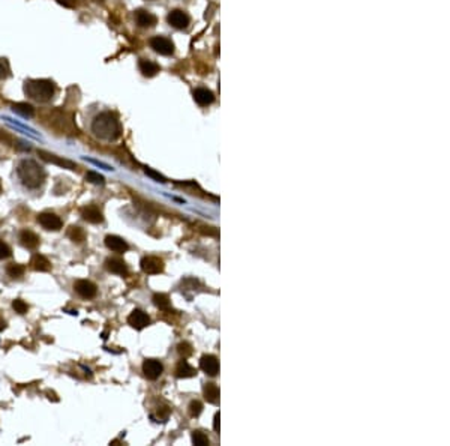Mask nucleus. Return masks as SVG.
Instances as JSON below:
<instances>
[{
  "mask_svg": "<svg viewBox=\"0 0 450 446\" xmlns=\"http://www.w3.org/2000/svg\"><path fill=\"white\" fill-rule=\"evenodd\" d=\"M92 132L95 137H98L101 140L116 141L122 134V125L114 113L101 112L92 121Z\"/></svg>",
  "mask_w": 450,
  "mask_h": 446,
  "instance_id": "1",
  "label": "nucleus"
},
{
  "mask_svg": "<svg viewBox=\"0 0 450 446\" xmlns=\"http://www.w3.org/2000/svg\"><path fill=\"white\" fill-rule=\"evenodd\" d=\"M17 175L21 184L29 190L39 188L45 181L44 169L33 159H23L17 167Z\"/></svg>",
  "mask_w": 450,
  "mask_h": 446,
  "instance_id": "2",
  "label": "nucleus"
},
{
  "mask_svg": "<svg viewBox=\"0 0 450 446\" xmlns=\"http://www.w3.org/2000/svg\"><path fill=\"white\" fill-rule=\"evenodd\" d=\"M24 93L36 102H48L56 93V86L51 80H27L24 83Z\"/></svg>",
  "mask_w": 450,
  "mask_h": 446,
  "instance_id": "3",
  "label": "nucleus"
},
{
  "mask_svg": "<svg viewBox=\"0 0 450 446\" xmlns=\"http://www.w3.org/2000/svg\"><path fill=\"white\" fill-rule=\"evenodd\" d=\"M150 48L162 56H170L174 53V44L171 42V39L165 38V36H153L150 41Z\"/></svg>",
  "mask_w": 450,
  "mask_h": 446,
  "instance_id": "4",
  "label": "nucleus"
},
{
  "mask_svg": "<svg viewBox=\"0 0 450 446\" xmlns=\"http://www.w3.org/2000/svg\"><path fill=\"white\" fill-rule=\"evenodd\" d=\"M140 264H141L143 272H146L149 275H156L164 270V261L159 257H153V255L143 257Z\"/></svg>",
  "mask_w": 450,
  "mask_h": 446,
  "instance_id": "5",
  "label": "nucleus"
},
{
  "mask_svg": "<svg viewBox=\"0 0 450 446\" xmlns=\"http://www.w3.org/2000/svg\"><path fill=\"white\" fill-rule=\"evenodd\" d=\"M167 21H168V24L171 27L182 30V29H186L189 26L191 18H189V15L186 12H183L180 9H174V11H171L168 14Z\"/></svg>",
  "mask_w": 450,
  "mask_h": 446,
  "instance_id": "6",
  "label": "nucleus"
},
{
  "mask_svg": "<svg viewBox=\"0 0 450 446\" xmlns=\"http://www.w3.org/2000/svg\"><path fill=\"white\" fill-rule=\"evenodd\" d=\"M38 222L45 229V230H51V232H59L63 226L62 219L57 216L56 213L51 212H44L38 215Z\"/></svg>",
  "mask_w": 450,
  "mask_h": 446,
  "instance_id": "7",
  "label": "nucleus"
},
{
  "mask_svg": "<svg viewBox=\"0 0 450 446\" xmlns=\"http://www.w3.org/2000/svg\"><path fill=\"white\" fill-rule=\"evenodd\" d=\"M74 289L84 299H93L96 296V293H98V287L92 281H89V280H78V281H75Z\"/></svg>",
  "mask_w": 450,
  "mask_h": 446,
  "instance_id": "8",
  "label": "nucleus"
},
{
  "mask_svg": "<svg viewBox=\"0 0 450 446\" xmlns=\"http://www.w3.org/2000/svg\"><path fill=\"white\" fill-rule=\"evenodd\" d=\"M164 367L158 359H146L143 362V373L149 380H156L162 374Z\"/></svg>",
  "mask_w": 450,
  "mask_h": 446,
  "instance_id": "9",
  "label": "nucleus"
},
{
  "mask_svg": "<svg viewBox=\"0 0 450 446\" xmlns=\"http://www.w3.org/2000/svg\"><path fill=\"white\" fill-rule=\"evenodd\" d=\"M81 218L90 224H101L104 221V215L101 212V209L95 204H90V206H86L83 210H81Z\"/></svg>",
  "mask_w": 450,
  "mask_h": 446,
  "instance_id": "10",
  "label": "nucleus"
},
{
  "mask_svg": "<svg viewBox=\"0 0 450 446\" xmlns=\"http://www.w3.org/2000/svg\"><path fill=\"white\" fill-rule=\"evenodd\" d=\"M200 368L210 377H215L219 373V362L212 355H204L200 361Z\"/></svg>",
  "mask_w": 450,
  "mask_h": 446,
  "instance_id": "11",
  "label": "nucleus"
},
{
  "mask_svg": "<svg viewBox=\"0 0 450 446\" xmlns=\"http://www.w3.org/2000/svg\"><path fill=\"white\" fill-rule=\"evenodd\" d=\"M128 323H129L134 329L141 330V329H144L146 326L150 324V317H149L144 311H141V310H134V311L129 314V317H128Z\"/></svg>",
  "mask_w": 450,
  "mask_h": 446,
  "instance_id": "12",
  "label": "nucleus"
},
{
  "mask_svg": "<svg viewBox=\"0 0 450 446\" xmlns=\"http://www.w3.org/2000/svg\"><path fill=\"white\" fill-rule=\"evenodd\" d=\"M18 241H20V244H21L24 248H27V250H35V248H38V247H39V242H41L39 236L35 235V233L30 232V230H21V232H20V236H18Z\"/></svg>",
  "mask_w": 450,
  "mask_h": 446,
  "instance_id": "13",
  "label": "nucleus"
},
{
  "mask_svg": "<svg viewBox=\"0 0 450 446\" xmlns=\"http://www.w3.org/2000/svg\"><path fill=\"white\" fill-rule=\"evenodd\" d=\"M105 269L108 272H111V273H116V275H122V276L128 275L126 263L122 258H117V257H110V258L105 260Z\"/></svg>",
  "mask_w": 450,
  "mask_h": 446,
  "instance_id": "14",
  "label": "nucleus"
},
{
  "mask_svg": "<svg viewBox=\"0 0 450 446\" xmlns=\"http://www.w3.org/2000/svg\"><path fill=\"white\" fill-rule=\"evenodd\" d=\"M192 96L195 99V102L201 107H206V105H210L213 101H215V95L206 89V87H198L192 92Z\"/></svg>",
  "mask_w": 450,
  "mask_h": 446,
  "instance_id": "15",
  "label": "nucleus"
},
{
  "mask_svg": "<svg viewBox=\"0 0 450 446\" xmlns=\"http://www.w3.org/2000/svg\"><path fill=\"white\" fill-rule=\"evenodd\" d=\"M135 23L140 27H153L156 24V17L146 9H138L135 11Z\"/></svg>",
  "mask_w": 450,
  "mask_h": 446,
  "instance_id": "16",
  "label": "nucleus"
},
{
  "mask_svg": "<svg viewBox=\"0 0 450 446\" xmlns=\"http://www.w3.org/2000/svg\"><path fill=\"white\" fill-rule=\"evenodd\" d=\"M105 245L108 250H111L114 253H125L129 250V245L126 244V241L122 239L120 236H114V235H108L105 238Z\"/></svg>",
  "mask_w": 450,
  "mask_h": 446,
  "instance_id": "17",
  "label": "nucleus"
},
{
  "mask_svg": "<svg viewBox=\"0 0 450 446\" xmlns=\"http://www.w3.org/2000/svg\"><path fill=\"white\" fill-rule=\"evenodd\" d=\"M38 155H39L44 161L57 164V165H60V167H63V169H68V170H74V169H75V164H74V162H71V161H68V159H63V158H59L57 155H53V153H47V152H44V150H38Z\"/></svg>",
  "mask_w": 450,
  "mask_h": 446,
  "instance_id": "18",
  "label": "nucleus"
},
{
  "mask_svg": "<svg viewBox=\"0 0 450 446\" xmlns=\"http://www.w3.org/2000/svg\"><path fill=\"white\" fill-rule=\"evenodd\" d=\"M138 68L144 77H155L159 72V65L152 62V61H147V59H141L138 62Z\"/></svg>",
  "mask_w": 450,
  "mask_h": 446,
  "instance_id": "19",
  "label": "nucleus"
},
{
  "mask_svg": "<svg viewBox=\"0 0 450 446\" xmlns=\"http://www.w3.org/2000/svg\"><path fill=\"white\" fill-rule=\"evenodd\" d=\"M195 374H197L195 368L191 367L186 361H180L179 365L176 367V376H177L179 379H188V377H192V376H195Z\"/></svg>",
  "mask_w": 450,
  "mask_h": 446,
  "instance_id": "20",
  "label": "nucleus"
},
{
  "mask_svg": "<svg viewBox=\"0 0 450 446\" xmlns=\"http://www.w3.org/2000/svg\"><path fill=\"white\" fill-rule=\"evenodd\" d=\"M203 392H204V398L212 403V404H216L219 401V389L215 383H206L204 387H203Z\"/></svg>",
  "mask_w": 450,
  "mask_h": 446,
  "instance_id": "21",
  "label": "nucleus"
},
{
  "mask_svg": "<svg viewBox=\"0 0 450 446\" xmlns=\"http://www.w3.org/2000/svg\"><path fill=\"white\" fill-rule=\"evenodd\" d=\"M30 264H32V267H33L35 270H39V272H47V270L51 269V263H50V260H48L47 257H44V255L41 254L33 255Z\"/></svg>",
  "mask_w": 450,
  "mask_h": 446,
  "instance_id": "22",
  "label": "nucleus"
},
{
  "mask_svg": "<svg viewBox=\"0 0 450 446\" xmlns=\"http://www.w3.org/2000/svg\"><path fill=\"white\" fill-rule=\"evenodd\" d=\"M12 110L17 115H20V116H23L26 119H30V118L35 116V108L30 104H27V102H17V104L12 105Z\"/></svg>",
  "mask_w": 450,
  "mask_h": 446,
  "instance_id": "23",
  "label": "nucleus"
},
{
  "mask_svg": "<svg viewBox=\"0 0 450 446\" xmlns=\"http://www.w3.org/2000/svg\"><path fill=\"white\" fill-rule=\"evenodd\" d=\"M68 238L72 241V242H75V244H83L84 241H86V232L81 229V227H78V226H72V227H69V230H68Z\"/></svg>",
  "mask_w": 450,
  "mask_h": 446,
  "instance_id": "24",
  "label": "nucleus"
},
{
  "mask_svg": "<svg viewBox=\"0 0 450 446\" xmlns=\"http://www.w3.org/2000/svg\"><path fill=\"white\" fill-rule=\"evenodd\" d=\"M6 273H8L11 278H20V276H23V273H24V266H23V264H18V263H11V264H8V267H6Z\"/></svg>",
  "mask_w": 450,
  "mask_h": 446,
  "instance_id": "25",
  "label": "nucleus"
},
{
  "mask_svg": "<svg viewBox=\"0 0 450 446\" xmlns=\"http://www.w3.org/2000/svg\"><path fill=\"white\" fill-rule=\"evenodd\" d=\"M153 304L159 308V310H168L170 308V298L164 293H156L153 295Z\"/></svg>",
  "mask_w": 450,
  "mask_h": 446,
  "instance_id": "26",
  "label": "nucleus"
},
{
  "mask_svg": "<svg viewBox=\"0 0 450 446\" xmlns=\"http://www.w3.org/2000/svg\"><path fill=\"white\" fill-rule=\"evenodd\" d=\"M191 439H192V443L195 446H207L210 443L209 442V437L204 433H201V431H194L192 436H191Z\"/></svg>",
  "mask_w": 450,
  "mask_h": 446,
  "instance_id": "27",
  "label": "nucleus"
},
{
  "mask_svg": "<svg viewBox=\"0 0 450 446\" xmlns=\"http://www.w3.org/2000/svg\"><path fill=\"white\" fill-rule=\"evenodd\" d=\"M86 181L89 184H93V185H104L105 184V179L102 175L96 173V172H87L86 173Z\"/></svg>",
  "mask_w": 450,
  "mask_h": 446,
  "instance_id": "28",
  "label": "nucleus"
},
{
  "mask_svg": "<svg viewBox=\"0 0 450 446\" xmlns=\"http://www.w3.org/2000/svg\"><path fill=\"white\" fill-rule=\"evenodd\" d=\"M12 308L15 310V313L18 314H26L29 311V305L23 301V299H15L12 302Z\"/></svg>",
  "mask_w": 450,
  "mask_h": 446,
  "instance_id": "29",
  "label": "nucleus"
},
{
  "mask_svg": "<svg viewBox=\"0 0 450 446\" xmlns=\"http://www.w3.org/2000/svg\"><path fill=\"white\" fill-rule=\"evenodd\" d=\"M201 412H203V404L200 401H191V404H189V415L194 416V418H197V416H200Z\"/></svg>",
  "mask_w": 450,
  "mask_h": 446,
  "instance_id": "30",
  "label": "nucleus"
},
{
  "mask_svg": "<svg viewBox=\"0 0 450 446\" xmlns=\"http://www.w3.org/2000/svg\"><path fill=\"white\" fill-rule=\"evenodd\" d=\"M177 352L180 353V356L188 358V356L192 355V347H191L189 343H180V344L177 346Z\"/></svg>",
  "mask_w": 450,
  "mask_h": 446,
  "instance_id": "31",
  "label": "nucleus"
},
{
  "mask_svg": "<svg viewBox=\"0 0 450 446\" xmlns=\"http://www.w3.org/2000/svg\"><path fill=\"white\" fill-rule=\"evenodd\" d=\"M11 255H12V250H11V247H9L6 242L0 241V260L9 258Z\"/></svg>",
  "mask_w": 450,
  "mask_h": 446,
  "instance_id": "32",
  "label": "nucleus"
},
{
  "mask_svg": "<svg viewBox=\"0 0 450 446\" xmlns=\"http://www.w3.org/2000/svg\"><path fill=\"white\" fill-rule=\"evenodd\" d=\"M144 173H146L147 176H150L152 179H155L156 182H162V184H165V182H167V179H165L162 175H159V173L153 172V170H152V169H149V167H146V169H144Z\"/></svg>",
  "mask_w": 450,
  "mask_h": 446,
  "instance_id": "33",
  "label": "nucleus"
},
{
  "mask_svg": "<svg viewBox=\"0 0 450 446\" xmlns=\"http://www.w3.org/2000/svg\"><path fill=\"white\" fill-rule=\"evenodd\" d=\"M8 72H9V68H8V65L5 61H2L0 59V80L2 78H5L6 75H8Z\"/></svg>",
  "mask_w": 450,
  "mask_h": 446,
  "instance_id": "34",
  "label": "nucleus"
},
{
  "mask_svg": "<svg viewBox=\"0 0 450 446\" xmlns=\"http://www.w3.org/2000/svg\"><path fill=\"white\" fill-rule=\"evenodd\" d=\"M59 5H62V6H65V8H74V6H77V0H56Z\"/></svg>",
  "mask_w": 450,
  "mask_h": 446,
  "instance_id": "35",
  "label": "nucleus"
},
{
  "mask_svg": "<svg viewBox=\"0 0 450 446\" xmlns=\"http://www.w3.org/2000/svg\"><path fill=\"white\" fill-rule=\"evenodd\" d=\"M219 413H215V418H213V428L216 433H219Z\"/></svg>",
  "mask_w": 450,
  "mask_h": 446,
  "instance_id": "36",
  "label": "nucleus"
},
{
  "mask_svg": "<svg viewBox=\"0 0 450 446\" xmlns=\"http://www.w3.org/2000/svg\"><path fill=\"white\" fill-rule=\"evenodd\" d=\"M0 192H2V185H0Z\"/></svg>",
  "mask_w": 450,
  "mask_h": 446,
  "instance_id": "37",
  "label": "nucleus"
}]
</instances>
